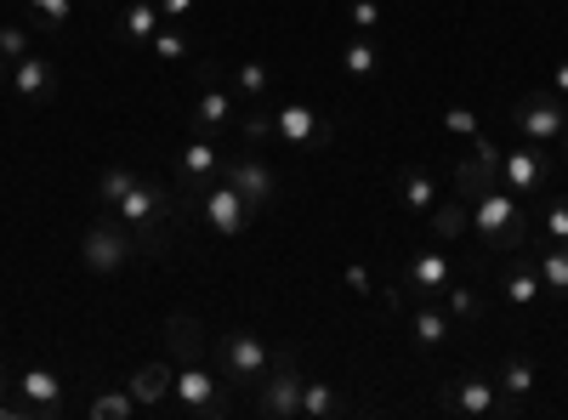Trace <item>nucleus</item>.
<instances>
[{
    "mask_svg": "<svg viewBox=\"0 0 568 420\" xmlns=\"http://www.w3.org/2000/svg\"><path fill=\"white\" fill-rule=\"evenodd\" d=\"M7 392H12V369H7V363H0V398H7Z\"/></svg>",
    "mask_w": 568,
    "mask_h": 420,
    "instance_id": "c03bdc74",
    "label": "nucleus"
},
{
    "mask_svg": "<svg viewBox=\"0 0 568 420\" xmlns=\"http://www.w3.org/2000/svg\"><path fill=\"white\" fill-rule=\"evenodd\" d=\"M58 91V63H45V58H18L12 63V98L18 103H45Z\"/></svg>",
    "mask_w": 568,
    "mask_h": 420,
    "instance_id": "f3484780",
    "label": "nucleus"
},
{
    "mask_svg": "<svg viewBox=\"0 0 568 420\" xmlns=\"http://www.w3.org/2000/svg\"><path fill=\"white\" fill-rule=\"evenodd\" d=\"M500 296H506L511 307H535V301L546 296V285H540V267H535L529 245H524V250H511V267L500 273Z\"/></svg>",
    "mask_w": 568,
    "mask_h": 420,
    "instance_id": "dca6fc26",
    "label": "nucleus"
},
{
    "mask_svg": "<svg viewBox=\"0 0 568 420\" xmlns=\"http://www.w3.org/2000/svg\"><path fill=\"white\" fill-rule=\"evenodd\" d=\"M273 369V352L262 347V336H251V330H233V336H222L216 341V376L227 381V387H245V392H256V381Z\"/></svg>",
    "mask_w": 568,
    "mask_h": 420,
    "instance_id": "20e7f679",
    "label": "nucleus"
},
{
    "mask_svg": "<svg viewBox=\"0 0 568 420\" xmlns=\"http://www.w3.org/2000/svg\"><path fill=\"white\" fill-rule=\"evenodd\" d=\"M495 182H500V165L495 160H484V154H471V160H460L455 165V194L471 205V199H478L484 188H495Z\"/></svg>",
    "mask_w": 568,
    "mask_h": 420,
    "instance_id": "412c9836",
    "label": "nucleus"
},
{
    "mask_svg": "<svg viewBox=\"0 0 568 420\" xmlns=\"http://www.w3.org/2000/svg\"><path fill=\"white\" fill-rule=\"evenodd\" d=\"M149 45H154V58H160V63H182V58H194V45H187V34H182V29H160Z\"/></svg>",
    "mask_w": 568,
    "mask_h": 420,
    "instance_id": "473e14b6",
    "label": "nucleus"
},
{
    "mask_svg": "<svg viewBox=\"0 0 568 420\" xmlns=\"http://www.w3.org/2000/svg\"><path fill=\"white\" fill-rule=\"evenodd\" d=\"M444 301H449V318H484V301H478V290H466V285H449L444 290Z\"/></svg>",
    "mask_w": 568,
    "mask_h": 420,
    "instance_id": "72a5a7b5",
    "label": "nucleus"
},
{
    "mask_svg": "<svg viewBox=\"0 0 568 420\" xmlns=\"http://www.w3.org/2000/svg\"><path fill=\"white\" fill-rule=\"evenodd\" d=\"M495 381H500V392H506V398H511L517 409H524V398H529V392L540 387L535 363H529L524 352H506V358H500V376H495Z\"/></svg>",
    "mask_w": 568,
    "mask_h": 420,
    "instance_id": "aec40b11",
    "label": "nucleus"
},
{
    "mask_svg": "<svg viewBox=\"0 0 568 420\" xmlns=\"http://www.w3.org/2000/svg\"><path fill=\"white\" fill-rule=\"evenodd\" d=\"M444 409L449 414H478V420H511L517 414V403L500 392V381H489V376H455L449 387H444Z\"/></svg>",
    "mask_w": 568,
    "mask_h": 420,
    "instance_id": "423d86ee",
    "label": "nucleus"
},
{
    "mask_svg": "<svg viewBox=\"0 0 568 420\" xmlns=\"http://www.w3.org/2000/svg\"><path fill=\"white\" fill-rule=\"evenodd\" d=\"M7 69H12V63H7V58H0V80H7Z\"/></svg>",
    "mask_w": 568,
    "mask_h": 420,
    "instance_id": "49530a36",
    "label": "nucleus"
},
{
    "mask_svg": "<svg viewBox=\"0 0 568 420\" xmlns=\"http://www.w3.org/2000/svg\"><path fill=\"white\" fill-rule=\"evenodd\" d=\"M551 91H557V98L568 103V63H557V80H551Z\"/></svg>",
    "mask_w": 568,
    "mask_h": 420,
    "instance_id": "37998d69",
    "label": "nucleus"
},
{
    "mask_svg": "<svg viewBox=\"0 0 568 420\" xmlns=\"http://www.w3.org/2000/svg\"><path fill=\"white\" fill-rule=\"evenodd\" d=\"M471 233H478L489 250H524L529 245V216L517 205V194L495 182V188H484L471 199Z\"/></svg>",
    "mask_w": 568,
    "mask_h": 420,
    "instance_id": "f257e3e1",
    "label": "nucleus"
},
{
    "mask_svg": "<svg viewBox=\"0 0 568 420\" xmlns=\"http://www.w3.org/2000/svg\"><path fill=\"white\" fill-rule=\"evenodd\" d=\"M136 250H142V245H136V233H131L125 222H91L85 239H80V262H85L91 273H120Z\"/></svg>",
    "mask_w": 568,
    "mask_h": 420,
    "instance_id": "0eeeda50",
    "label": "nucleus"
},
{
    "mask_svg": "<svg viewBox=\"0 0 568 420\" xmlns=\"http://www.w3.org/2000/svg\"><path fill=\"white\" fill-rule=\"evenodd\" d=\"M540 222H546V239L551 245H568V199H551Z\"/></svg>",
    "mask_w": 568,
    "mask_h": 420,
    "instance_id": "c9c22d12",
    "label": "nucleus"
},
{
    "mask_svg": "<svg viewBox=\"0 0 568 420\" xmlns=\"http://www.w3.org/2000/svg\"><path fill=\"white\" fill-rule=\"evenodd\" d=\"M546 176H551V165H546V148H535V143L500 154V188H511L517 199L546 194Z\"/></svg>",
    "mask_w": 568,
    "mask_h": 420,
    "instance_id": "f8f14e48",
    "label": "nucleus"
},
{
    "mask_svg": "<svg viewBox=\"0 0 568 420\" xmlns=\"http://www.w3.org/2000/svg\"><path fill=\"white\" fill-rule=\"evenodd\" d=\"M29 12L40 18V29H63L74 18V0H29Z\"/></svg>",
    "mask_w": 568,
    "mask_h": 420,
    "instance_id": "f704fd0d",
    "label": "nucleus"
},
{
    "mask_svg": "<svg viewBox=\"0 0 568 420\" xmlns=\"http://www.w3.org/2000/svg\"><path fill=\"white\" fill-rule=\"evenodd\" d=\"M347 23H353L358 34H375V29H382V7H375V0H353V7H347Z\"/></svg>",
    "mask_w": 568,
    "mask_h": 420,
    "instance_id": "e433bc0d",
    "label": "nucleus"
},
{
    "mask_svg": "<svg viewBox=\"0 0 568 420\" xmlns=\"http://www.w3.org/2000/svg\"><path fill=\"white\" fill-rule=\"evenodd\" d=\"M342 69H347L353 80H375V74H382V52H375L369 34H358V40L342 45Z\"/></svg>",
    "mask_w": 568,
    "mask_h": 420,
    "instance_id": "a878e982",
    "label": "nucleus"
},
{
    "mask_svg": "<svg viewBox=\"0 0 568 420\" xmlns=\"http://www.w3.org/2000/svg\"><path fill=\"white\" fill-rule=\"evenodd\" d=\"M160 12H165V23H182L187 12H194V0H160Z\"/></svg>",
    "mask_w": 568,
    "mask_h": 420,
    "instance_id": "79ce46f5",
    "label": "nucleus"
},
{
    "mask_svg": "<svg viewBox=\"0 0 568 420\" xmlns=\"http://www.w3.org/2000/svg\"><path fill=\"white\" fill-rule=\"evenodd\" d=\"M200 211H205V222H211V233H216V239H240V233L251 227V216H256V211L240 199V188H233L227 176H216L211 188H205Z\"/></svg>",
    "mask_w": 568,
    "mask_h": 420,
    "instance_id": "9b49d317",
    "label": "nucleus"
},
{
    "mask_svg": "<svg viewBox=\"0 0 568 420\" xmlns=\"http://www.w3.org/2000/svg\"><path fill=\"white\" fill-rule=\"evenodd\" d=\"M267 131H273V114L251 109V114H245V143H251V148H262V143H267Z\"/></svg>",
    "mask_w": 568,
    "mask_h": 420,
    "instance_id": "58836bf2",
    "label": "nucleus"
},
{
    "mask_svg": "<svg viewBox=\"0 0 568 420\" xmlns=\"http://www.w3.org/2000/svg\"><path fill=\"white\" fill-rule=\"evenodd\" d=\"M171 387H176V369L171 363H136L131 376H125V392L136 398V409H165L171 403Z\"/></svg>",
    "mask_w": 568,
    "mask_h": 420,
    "instance_id": "2eb2a0df",
    "label": "nucleus"
},
{
    "mask_svg": "<svg viewBox=\"0 0 568 420\" xmlns=\"http://www.w3.org/2000/svg\"><path fill=\"white\" fill-rule=\"evenodd\" d=\"M302 363H296V352L284 347L278 358H273V369L256 381V409L267 414V420H302Z\"/></svg>",
    "mask_w": 568,
    "mask_h": 420,
    "instance_id": "39448f33",
    "label": "nucleus"
},
{
    "mask_svg": "<svg viewBox=\"0 0 568 420\" xmlns=\"http://www.w3.org/2000/svg\"><path fill=\"white\" fill-rule=\"evenodd\" d=\"M347 290H353V296H375V278H369V267H358V262L347 267Z\"/></svg>",
    "mask_w": 568,
    "mask_h": 420,
    "instance_id": "a19ab883",
    "label": "nucleus"
},
{
    "mask_svg": "<svg viewBox=\"0 0 568 420\" xmlns=\"http://www.w3.org/2000/svg\"><path fill=\"white\" fill-rule=\"evenodd\" d=\"M85 414H91V420H131V414H136V398H131L125 387H103L98 398L85 403Z\"/></svg>",
    "mask_w": 568,
    "mask_h": 420,
    "instance_id": "c85d7f7f",
    "label": "nucleus"
},
{
    "mask_svg": "<svg viewBox=\"0 0 568 420\" xmlns=\"http://www.w3.org/2000/svg\"><path fill=\"white\" fill-rule=\"evenodd\" d=\"M18 387H23V398H29V403H40L45 414H58V409H63V381L52 376V369H23Z\"/></svg>",
    "mask_w": 568,
    "mask_h": 420,
    "instance_id": "b1692460",
    "label": "nucleus"
},
{
    "mask_svg": "<svg viewBox=\"0 0 568 420\" xmlns=\"http://www.w3.org/2000/svg\"><path fill=\"white\" fill-rule=\"evenodd\" d=\"M131 188H136V171H131V165H109V171L98 176V199H103L109 211H114V205H120Z\"/></svg>",
    "mask_w": 568,
    "mask_h": 420,
    "instance_id": "2f4dec72",
    "label": "nucleus"
},
{
    "mask_svg": "<svg viewBox=\"0 0 568 420\" xmlns=\"http://www.w3.org/2000/svg\"><path fill=\"white\" fill-rule=\"evenodd\" d=\"M471 227V205L455 194V199H438L433 205V233H438V239H460V233Z\"/></svg>",
    "mask_w": 568,
    "mask_h": 420,
    "instance_id": "bb28decb",
    "label": "nucleus"
},
{
    "mask_svg": "<svg viewBox=\"0 0 568 420\" xmlns=\"http://www.w3.org/2000/svg\"><path fill=\"white\" fill-rule=\"evenodd\" d=\"M233 85H222V69L216 63H200V98H194V109H187V120H194V131L200 136H216V131H227L233 125Z\"/></svg>",
    "mask_w": 568,
    "mask_h": 420,
    "instance_id": "9d476101",
    "label": "nucleus"
},
{
    "mask_svg": "<svg viewBox=\"0 0 568 420\" xmlns=\"http://www.w3.org/2000/svg\"><path fill=\"white\" fill-rule=\"evenodd\" d=\"M160 23H165V12L154 7V0H131V7L120 12V29H125V40H136V45H149V40L160 34Z\"/></svg>",
    "mask_w": 568,
    "mask_h": 420,
    "instance_id": "393cba45",
    "label": "nucleus"
},
{
    "mask_svg": "<svg viewBox=\"0 0 568 420\" xmlns=\"http://www.w3.org/2000/svg\"><path fill=\"white\" fill-rule=\"evenodd\" d=\"M227 171V154L211 143V136H200L194 131V143L182 148V160H176V194L182 199H205V188Z\"/></svg>",
    "mask_w": 568,
    "mask_h": 420,
    "instance_id": "1a4fd4ad",
    "label": "nucleus"
},
{
    "mask_svg": "<svg viewBox=\"0 0 568 420\" xmlns=\"http://www.w3.org/2000/svg\"><path fill=\"white\" fill-rule=\"evenodd\" d=\"M398 199H404V211H415V216H433V205H438V182L426 176L420 165H404V176H398Z\"/></svg>",
    "mask_w": 568,
    "mask_h": 420,
    "instance_id": "4be33fe9",
    "label": "nucleus"
},
{
    "mask_svg": "<svg viewBox=\"0 0 568 420\" xmlns=\"http://www.w3.org/2000/svg\"><path fill=\"white\" fill-rule=\"evenodd\" d=\"M171 403H176L187 420H227V414H233L227 381H222V376H211L205 363H182V369H176Z\"/></svg>",
    "mask_w": 568,
    "mask_h": 420,
    "instance_id": "7ed1b4c3",
    "label": "nucleus"
},
{
    "mask_svg": "<svg viewBox=\"0 0 568 420\" xmlns=\"http://www.w3.org/2000/svg\"><path fill=\"white\" fill-rule=\"evenodd\" d=\"M535 267H540V285H546L551 296H568V245H546V250L535 256Z\"/></svg>",
    "mask_w": 568,
    "mask_h": 420,
    "instance_id": "cd10ccee",
    "label": "nucleus"
},
{
    "mask_svg": "<svg viewBox=\"0 0 568 420\" xmlns=\"http://www.w3.org/2000/svg\"><path fill=\"white\" fill-rule=\"evenodd\" d=\"M114 216L136 233V245H142V250L165 256V216H171V194L160 188V182H142V176H136V188L114 205Z\"/></svg>",
    "mask_w": 568,
    "mask_h": 420,
    "instance_id": "f03ea898",
    "label": "nucleus"
},
{
    "mask_svg": "<svg viewBox=\"0 0 568 420\" xmlns=\"http://www.w3.org/2000/svg\"><path fill=\"white\" fill-rule=\"evenodd\" d=\"M557 143H562V154H568V125H562V136H557Z\"/></svg>",
    "mask_w": 568,
    "mask_h": 420,
    "instance_id": "a18cd8bd",
    "label": "nucleus"
},
{
    "mask_svg": "<svg viewBox=\"0 0 568 420\" xmlns=\"http://www.w3.org/2000/svg\"><path fill=\"white\" fill-rule=\"evenodd\" d=\"M165 341H171L176 363H205V324L194 313H171L165 318Z\"/></svg>",
    "mask_w": 568,
    "mask_h": 420,
    "instance_id": "6ab92c4d",
    "label": "nucleus"
},
{
    "mask_svg": "<svg viewBox=\"0 0 568 420\" xmlns=\"http://www.w3.org/2000/svg\"><path fill=\"white\" fill-rule=\"evenodd\" d=\"M233 188H240V199L251 205V211H267L273 199H278V176H273V165L267 160H256V148L251 154H240V160H227V171H222Z\"/></svg>",
    "mask_w": 568,
    "mask_h": 420,
    "instance_id": "ddd939ff",
    "label": "nucleus"
},
{
    "mask_svg": "<svg viewBox=\"0 0 568 420\" xmlns=\"http://www.w3.org/2000/svg\"><path fill=\"white\" fill-rule=\"evenodd\" d=\"M233 98H245V103H262L267 98V63H240L233 69Z\"/></svg>",
    "mask_w": 568,
    "mask_h": 420,
    "instance_id": "c756f323",
    "label": "nucleus"
},
{
    "mask_svg": "<svg viewBox=\"0 0 568 420\" xmlns=\"http://www.w3.org/2000/svg\"><path fill=\"white\" fill-rule=\"evenodd\" d=\"M409 336H415V347H444V341H449V313H438L433 301H415Z\"/></svg>",
    "mask_w": 568,
    "mask_h": 420,
    "instance_id": "5701e85b",
    "label": "nucleus"
},
{
    "mask_svg": "<svg viewBox=\"0 0 568 420\" xmlns=\"http://www.w3.org/2000/svg\"><path fill=\"white\" fill-rule=\"evenodd\" d=\"M0 58H7V63H18V58H29V34L23 29H0Z\"/></svg>",
    "mask_w": 568,
    "mask_h": 420,
    "instance_id": "4c0bfd02",
    "label": "nucleus"
},
{
    "mask_svg": "<svg viewBox=\"0 0 568 420\" xmlns=\"http://www.w3.org/2000/svg\"><path fill=\"white\" fill-rule=\"evenodd\" d=\"M342 409V398L329 392L324 381H302V420H329Z\"/></svg>",
    "mask_w": 568,
    "mask_h": 420,
    "instance_id": "7c9ffc66",
    "label": "nucleus"
},
{
    "mask_svg": "<svg viewBox=\"0 0 568 420\" xmlns=\"http://www.w3.org/2000/svg\"><path fill=\"white\" fill-rule=\"evenodd\" d=\"M449 285H455V262H449L444 250H420V256H409V267H404V296H415V301H438Z\"/></svg>",
    "mask_w": 568,
    "mask_h": 420,
    "instance_id": "4468645a",
    "label": "nucleus"
},
{
    "mask_svg": "<svg viewBox=\"0 0 568 420\" xmlns=\"http://www.w3.org/2000/svg\"><path fill=\"white\" fill-rule=\"evenodd\" d=\"M273 131L284 136L291 148H313V143H324V120H318V109H307V103H284L278 114H273Z\"/></svg>",
    "mask_w": 568,
    "mask_h": 420,
    "instance_id": "a211bd4d",
    "label": "nucleus"
},
{
    "mask_svg": "<svg viewBox=\"0 0 568 420\" xmlns=\"http://www.w3.org/2000/svg\"><path fill=\"white\" fill-rule=\"evenodd\" d=\"M511 120H517V131H524V143L551 148L557 136H562V125H568V109H562L557 91H529V98L511 109Z\"/></svg>",
    "mask_w": 568,
    "mask_h": 420,
    "instance_id": "6e6552de",
    "label": "nucleus"
},
{
    "mask_svg": "<svg viewBox=\"0 0 568 420\" xmlns=\"http://www.w3.org/2000/svg\"><path fill=\"white\" fill-rule=\"evenodd\" d=\"M444 125H449L455 136H478V114H471V109H449Z\"/></svg>",
    "mask_w": 568,
    "mask_h": 420,
    "instance_id": "ea45409f",
    "label": "nucleus"
}]
</instances>
